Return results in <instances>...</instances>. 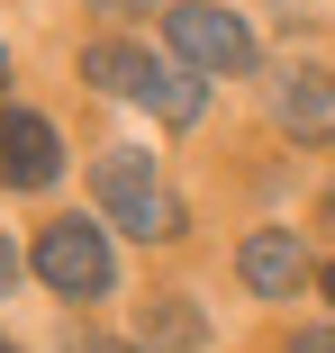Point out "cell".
Masks as SVG:
<instances>
[{"instance_id":"cell-1","label":"cell","mask_w":335,"mask_h":353,"mask_svg":"<svg viewBox=\"0 0 335 353\" xmlns=\"http://www.w3.org/2000/svg\"><path fill=\"white\" fill-rule=\"evenodd\" d=\"M91 190H100V218H109V227H127V236H145V245H172V236L190 227V218H181V199L154 181V163H145V154H100Z\"/></svg>"},{"instance_id":"cell-2","label":"cell","mask_w":335,"mask_h":353,"mask_svg":"<svg viewBox=\"0 0 335 353\" xmlns=\"http://www.w3.org/2000/svg\"><path fill=\"white\" fill-rule=\"evenodd\" d=\"M37 281L45 290H63V299H100L109 281H118V263H109V236L100 227H82V218H54L45 236H37Z\"/></svg>"},{"instance_id":"cell-3","label":"cell","mask_w":335,"mask_h":353,"mask_svg":"<svg viewBox=\"0 0 335 353\" xmlns=\"http://www.w3.org/2000/svg\"><path fill=\"white\" fill-rule=\"evenodd\" d=\"M163 28H172V54L190 63V73H245L254 63V28L236 10H218V0H181Z\"/></svg>"},{"instance_id":"cell-4","label":"cell","mask_w":335,"mask_h":353,"mask_svg":"<svg viewBox=\"0 0 335 353\" xmlns=\"http://www.w3.org/2000/svg\"><path fill=\"white\" fill-rule=\"evenodd\" d=\"M54 172H63L54 127L37 109H0V181H10V190H45Z\"/></svg>"},{"instance_id":"cell-5","label":"cell","mask_w":335,"mask_h":353,"mask_svg":"<svg viewBox=\"0 0 335 353\" xmlns=\"http://www.w3.org/2000/svg\"><path fill=\"white\" fill-rule=\"evenodd\" d=\"M236 272H245V290H254V299H299V281H308V245L281 236V227H263V236H245Z\"/></svg>"},{"instance_id":"cell-6","label":"cell","mask_w":335,"mask_h":353,"mask_svg":"<svg viewBox=\"0 0 335 353\" xmlns=\"http://www.w3.org/2000/svg\"><path fill=\"white\" fill-rule=\"evenodd\" d=\"M272 118L299 136V145H335V73H290L272 91Z\"/></svg>"},{"instance_id":"cell-7","label":"cell","mask_w":335,"mask_h":353,"mask_svg":"<svg viewBox=\"0 0 335 353\" xmlns=\"http://www.w3.org/2000/svg\"><path fill=\"white\" fill-rule=\"evenodd\" d=\"M82 82H100L109 100H154L163 63H154V54H136V46H82Z\"/></svg>"},{"instance_id":"cell-8","label":"cell","mask_w":335,"mask_h":353,"mask_svg":"<svg viewBox=\"0 0 335 353\" xmlns=\"http://www.w3.org/2000/svg\"><path fill=\"white\" fill-rule=\"evenodd\" d=\"M145 109H163L172 127H199V118H209V82H199L190 63H163V82H154V100H145Z\"/></svg>"},{"instance_id":"cell-9","label":"cell","mask_w":335,"mask_h":353,"mask_svg":"<svg viewBox=\"0 0 335 353\" xmlns=\"http://www.w3.org/2000/svg\"><path fill=\"white\" fill-rule=\"evenodd\" d=\"M199 335H209V317H199L190 299H154V308H145V344H154V353H190Z\"/></svg>"},{"instance_id":"cell-10","label":"cell","mask_w":335,"mask_h":353,"mask_svg":"<svg viewBox=\"0 0 335 353\" xmlns=\"http://www.w3.org/2000/svg\"><path fill=\"white\" fill-rule=\"evenodd\" d=\"M290 353H335V326H299V335H290Z\"/></svg>"},{"instance_id":"cell-11","label":"cell","mask_w":335,"mask_h":353,"mask_svg":"<svg viewBox=\"0 0 335 353\" xmlns=\"http://www.w3.org/2000/svg\"><path fill=\"white\" fill-rule=\"evenodd\" d=\"M91 10H100V19H145L154 0H91Z\"/></svg>"},{"instance_id":"cell-12","label":"cell","mask_w":335,"mask_h":353,"mask_svg":"<svg viewBox=\"0 0 335 353\" xmlns=\"http://www.w3.org/2000/svg\"><path fill=\"white\" fill-rule=\"evenodd\" d=\"M10 281H19V245L0 236V290H10Z\"/></svg>"},{"instance_id":"cell-13","label":"cell","mask_w":335,"mask_h":353,"mask_svg":"<svg viewBox=\"0 0 335 353\" xmlns=\"http://www.w3.org/2000/svg\"><path fill=\"white\" fill-rule=\"evenodd\" d=\"M73 353H136V344H109V335H91V344H73Z\"/></svg>"},{"instance_id":"cell-14","label":"cell","mask_w":335,"mask_h":353,"mask_svg":"<svg viewBox=\"0 0 335 353\" xmlns=\"http://www.w3.org/2000/svg\"><path fill=\"white\" fill-rule=\"evenodd\" d=\"M317 290H326V299H335V263H326V272H317Z\"/></svg>"},{"instance_id":"cell-15","label":"cell","mask_w":335,"mask_h":353,"mask_svg":"<svg viewBox=\"0 0 335 353\" xmlns=\"http://www.w3.org/2000/svg\"><path fill=\"white\" fill-rule=\"evenodd\" d=\"M0 82H10V54H0Z\"/></svg>"},{"instance_id":"cell-16","label":"cell","mask_w":335,"mask_h":353,"mask_svg":"<svg viewBox=\"0 0 335 353\" xmlns=\"http://www.w3.org/2000/svg\"><path fill=\"white\" fill-rule=\"evenodd\" d=\"M326 218H335V190H326Z\"/></svg>"},{"instance_id":"cell-17","label":"cell","mask_w":335,"mask_h":353,"mask_svg":"<svg viewBox=\"0 0 335 353\" xmlns=\"http://www.w3.org/2000/svg\"><path fill=\"white\" fill-rule=\"evenodd\" d=\"M0 353H10V344H0Z\"/></svg>"}]
</instances>
